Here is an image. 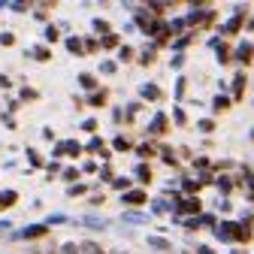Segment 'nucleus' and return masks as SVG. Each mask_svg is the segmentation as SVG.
<instances>
[{
    "mask_svg": "<svg viewBox=\"0 0 254 254\" xmlns=\"http://www.w3.org/2000/svg\"><path fill=\"white\" fill-rule=\"evenodd\" d=\"M215 58H218V64H227V61H230V55H227V46H224V43L218 46V55H215Z\"/></svg>",
    "mask_w": 254,
    "mask_h": 254,
    "instance_id": "nucleus-21",
    "label": "nucleus"
},
{
    "mask_svg": "<svg viewBox=\"0 0 254 254\" xmlns=\"http://www.w3.org/2000/svg\"><path fill=\"white\" fill-rule=\"evenodd\" d=\"M79 82H82V88H94V85H97L91 73H82V76H79Z\"/></svg>",
    "mask_w": 254,
    "mask_h": 254,
    "instance_id": "nucleus-22",
    "label": "nucleus"
},
{
    "mask_svg": "<svg viewBox=\"0 0 254 254\" xmlns=\"http://www.w3.org/2000/svg\"><path fill=\"white\" fill-rule=\"evenodd\" d=\"M136 176H139V182H151V170H148V164H139V167H136Z\"/></svg>",
    "mask_w": 254,
    "mask_h": 254,
    "instance_id": "nucleus-18",
    "label": "nucleus"
},
{
    "mask_svg": "<svg viewBox=\"0 0 254 254\" xmlns=\"http://www.w3.org/2000/svg\"><path fill=\"white\" fill-rule=\"evenodd\" d=\"M79 194H85V185H73L70 188V197H79Z\"/></svg>",
    "mask_w": 254,
    "mask_h": 254,
    "instance_id": "nucleus-37",
    "label": "nucleus"
},
{
    "mask_svg": "<svg viewBox=\"0 0 254 254\" xmlns=\"http://www.w3.org/2000/svg\"><path fill=\"white\" fill-rule=\"evenodd\" d=\"M227 106H230V100L224 97V94H218V97H215V103H212V109H215V112H221V109H227Z\"/></svg>",
    "mask_w": 254,
    "mask_h": 254,
    "instance_id": "nucleus-16",
    "label": "nucleus"
},
{
    "mask_svg": "<svg viewBox=\"0 0 254 254\" xmlns=\"http://www.w3.org/2000/svg\"><path fill=\"white\" fill-rule=\"evenodd\" d=\"M79 151H82V145H79V142H73V139L61 142V145L55 148V154H79Z\"/></svg>",
    "mask_w": 254,
    "mask_h": 254,
    "instance_id": "nucleus-6",
    "label": "nucleus"
},
{
    "mask_svg": "<svg viewBox=\"0 0 254 254\" xmlns=\"http://www.w3.org/2000/svg\"><path fill=\"white\" fill-rule=\"evenodd\" d=\"M148 9H151V12H157V15H161V12L167 9V3H164V0H154V3H148Z\"/></svg>",
    "mask_w": 254,
    "mask_h": 254,
    "instance_id": "nucleus-26",
    "label": "nucleus"
},
{
    "mask_svg": "<svg viewBox=\"0 0 254 254\" xmlns=\"http://www.w3.org/2000/svg\"><path fill=\"white\" fill-rule=\"evenodd\" d=\"M242 94H245V73L233 79V100H242Z\"/></svg>",
    "mask_w": 254,
    "mask_h": 254,
    "instance_id": "nucleus-9",
    "label": "nucleus"
},
{
    "mask_svg": "<svg viewBox=\"0 0 254 254\" xmlns=\"http://www.w3.org/2000/svg\"><path fill=\"white\" fill-rule=\"evenodd\" d=\"M164 130H167V115L157 112V115L151 118V133H164Z\"/></svg>",
    "mask_w": 254,
    "mask_h": 254,
    "instance_id": "nucleus-8",
    "label": "nucleus"
},
{
    "mask_svg": "<svg viewBox=\"0 0 254 254\" xmlns=\"http://www.w3.org/2000/svg\"><path fill=\"white\" fill-rule=\"evenodd\" d=\"M185 190H188V194H197L200 185H197V182H190V179H185Z\"/></svg>",
    "mask_w": 254,
    "mask_h": 254,
    "instance_id": "nucleus-29",
    "label": "nucleus"
},
{
    "mask_svg": "<svg viewBox=\"0 0 254 254\" xmlns=\"http://www.w3.org/2000/svg\"><path fill=\"white\" fill-rule=\"evenodd\" d=\"M61 254H79V248H76L73 242H64V248H61Z\"/></svg>",
    "mask_w": 254,
    "mask_h": 254,
    "instance_id": "nucleus-31",
    "label": "nucleus"
},
{
    "mask_svg": "<svg viewBox=\"0 0 254 254\" xmlns=\"http://www.w3.org/2000/svg\"><path fill=\"white\" fill-rule=\"evenodd\" d=\"M136 24H139V30H142V34L145 37H151V34H157V30H161L164 24L161 21H157L154 15H148V9L145 12H136Z\"/></svg>",
    "mask_w": 254,
    "mask_h": 254,
    "instance_id": "nucleus-1",
    "label": "nucleus"
},
{
    "mask_svg": "<svg viewBox=\"0 0 254 254\" xmlns=\"http://www.w3.org/2000/svg\"><path fill=\"white\" fill-rule=\"evenodd\" d=\"M64 179H67V182H76V179H79V170H76V167H70V170H64Z\"/></svg>",
    "mask_w": 254,
    "mask_h": 254,
    "instance_id": "nucleus-28",
    "label": "nucleus"
},
{
    "mask_svg": "<svg viewBox=\"0 0 254 254\" xmlns=\"http://www.w3.org/2000/svg\"><path fill=\"white\" fill-rule=\"evenodd\" d=\"M94 30H97V34H103V37H109V21H106V18H97V21H94Z\"/></svg>",
    "mask_w": 254,
    "mask_h": 254,
    "instance_id": "nucleus-17",
    "label": "nucleus"
},
{
    "mask_svg": "<svg viewBox=\"0 0 254 254\" xmlns=\"http://www.w3.org/2000/svg\"><path fill=\"white\" fill-rule=\"evenodd\" d=\"M21 100H37V91L34 88H24L21 91Z\"/></svg>",
    "mask_w": 254,
    "mask_h": 254,
    "instance_id": "nucleus-32",
    "label": "nucleus"
},
{
    "mask_svg": "<svg viewBox=\"0 0 254 254\" xmlns=\"http://www.w3.org/2000/svg\"><path fill=\"white\" fill-rule=\"evenodd\" d=\"M173 209H176V215H197L200 212V197L197 200L194 197H190V200H176Z\"/></svg>",
    "mask_w": 254,
    "mask_h": 254,
    "instance_id": "nucleus-2",
    "label": "nucleus"
},
{
    "mask_svg": "<svg viewBox=\"0 0 254 254\" xmlns=\"http://www.w3.org/2000/svg\"><path fill=\"white\" fill-rule=\"evenodd\" d=\"M139 61H142V64H151V61H154V52H151V49H148V52H145V55H142V58H139Z\"/></svg>",
    "mask_w": 254,
    "mask_h": 254,
    "instance_id": "nucleus-40",
    "label": "nucleus"
},
{
    "mask_svg": "<svg viewBox=\"0 0 254 254\" xmlns=\"http://www.w3.org/2000/svg\"><path fill=\"white\" fill-rule=\"evenodd\" d=\"M0 43H3V46H12V43H15V37H12V34H3V37H0Z\"/></svg>",
    "mask_w": 254,
    "mask_h": 254,
    "instance_id": "nucleus-39",
    "label": "nucleus"
},
{
    "mask_svg": "<svg viewBox=\"0 0 254 254\" xmlns=\"http://www.w3.org/2000/svg\"><path fill=\"white\" fill-rule=\"evenodd\" d=\"M82 127H85V130H88V133H94V130H97V121H94V118H88V121H85Z\"/></svg>",
    "mask_w": 254,
    "mask_h": 254,
    "instance_id": "nucleus-36",
    "label": "nucleus"
},
{
    "mask_svg": "<svg viewBox=\"0 0 254 254\" xmlns=\"http://www.w3.org/2000/svg\"><path fill=\"white\" fill-rule=\"evenodd\" d=\"M30 55H34L37 61H49V58H52V52H49V49H43V46H37V49L30 52Z\"/></svg>",
    "mask_w": 254,
    "mask_h": 254,
    "instance_id": "nucleus-19",
    "label": "nucleus"
},
{
    "mask_svg": "<svg viewBox=\"0 0 254 254\" xmlns=\"http://www.w3.org/2000/svg\"><path fill=\"white\" fill-rule=\"evenodd\" d=\"M118 58H121V61H130V58H133V49H130V46H124V49L118 52Z\"/></svg>",
    "mask_w": 254,
    "mask_h": 254,
    "instance_id": "nucleus-30",
    "label": "nucleus"
},
{
    "mask_svg": "<svg viewBox=\"0 0 254 254\" xmlns=\"http://www.w3.org/2000/svg\"><path fill=\"white\" fill-rule=\"evenodd\" d=\"M218 188H221V194H230V179L221 176V179H218Z\"/></svg>",
    "mask_w": 254,
    "mask_h": 254,
    "instance_id": "nucleus-25",
    "label": "nucleus"
},
{
    "mask_svg": "<svg viewBox=\"0 0 254 254\" xmlns=\"http://www.w3.org/2000/svg\"><path fill=\"white\" fill-rule=\"evenodd\" d=\"M46 40H49V43H55V40H58V30H55V27H52V24H49V27H46Z\"/></svg>",
    "mask_w": 254,
    "mask_h": 254,
    "instance_id": "nucleus-34",
    "label": "nucleus"
},
{
    "mask_svg": "<svg viewBox=\"0 0 254 254\" xmlns=\"http://www.w3.org/2000/svg\"><path fill=\"white\" fill-rule=\"evenodd\" d=\"M88 103H91V106H103V103H106V91L91 94V97H88Z\"/></svg>",
    "mask_w": 254,
    "mask_h": 254,
    "instance_id": "nucleus-15",
    "label": "nucleus"
},
{
    "mask_svg": "<svg viewBox=\"0 0 254 254\" xmlns=\"http://www.w3.org/2000/svg\"><path fill=\"white\" fill-rule=\"evenodd\" d=\"M112 185H115V188H127L130 182H127V179H112Z\"/></svg>",
    "mask_w": 254,
    "mask_h": 254,
    "instance_id": "nucleus-41",
    "label": "nucleus"
},
{
    "mask_svg": "<svg viewBox=\"0 0 254 254\" xmlns=\"http://www.w3.org/2000/svg\"><path fill=\"white\" fill-rule=\"evenodd\" d=\"M251 139H254V130H251Z\"/></svg>",
    "mask_w": 254,
    "mask_h": 254,
    "instance_id": "nucleus-43",
    "label": "nucleus"
},
{
    "mask_svg": "<svg viewBox=\"0 0 254 254\" xmlns=\"http://www.w3.org/2000/svg\"><path fill=\"white\" fill-rule=\"evenodd\" d=\"M239 24H242V9H236V15L224 24V34H236V30H239Z\"/></svg>",
    "mask_w": 254,
    "mask_h": 254,
    "instance_id": "nucleus-11",
    "label": "nucleus"
},
{
    "mask_svg": "<svg viewBox=\"0 0 254 254\" xmlns=\"http://www.w3.org/2000/svg\"><path fill=\"white\" fill-rule=\"evenodd\" d=\"M15 200H18L15 190H3V194H0V209H3V206H12Z\"/></svg>",
    "mask_w": 254,
    "mask_h": 254,
    "instance_id": "nucleus-14",
    "label": "nucleus"
},
{
    "mask_svg": "<svg viewBox=\"0 0 254 254\" xmlns=\"http://www.w3.org/2000/svg\"><path fill=\"white\" fill-rule=\"evenodd\" d=\"M139 97L142 100H161V88H157V85H142L139 88Z\"/></svg>",
    "mask_w": 254,
    "mask_h": 254,
    "instance_id": "nucleus-5",
    "label": "nucleus"
},
{
    "mask_svg": "<svg viewBox=\"0 0 254 254\" xmlns=\"http://www.w3.org/2000/svg\"><path fill=\"white\" fill-rule=\"evenodd\" d=\"M251 58H254V46H251V43H242V46L236 49V61H242V64H248Z\"/></svg>",
    "mask_w": 254,
    "mask_h": 254,
    "instance_id": "nucleus-7",
    "label": "nucleus"
},
{
    "mask_svg": "<svg viewBox=\"0 0 254 254\" xmlns=\"http://www.w3.org/2000/svg\"><path fill=\"white\" fill-rule=\"evenodd\" d=\"M242 182H245V185H248V200H251V203H254V173H251V170H248V167H245V170H242Z\"/></svg>",
    "mask_w": 254,
    "mask_h": 254,
    "instance_id": "nucleus-12",
    "label": "nucleus"
},
{
    "mask_svg": "<svg viewBox=\"0 0 254 254\" xmlns=\"http://www.w3.org/2000/svg\"><path fill=\"white\" fill-rule=\"evenodd\" d=\"M46 233H49V224H34V227H24V230H21L24 239H40V236H46Z\"/></svg>",
    "mask_w": 254,
    "mask_h": 254,
    "instance_id": "nucleus-3",
    "label": "nucleus"
},
{
    "mask_svg": "<svg viewBox=\"0 0 254 254\" xmlns=\"http://www.w3.org/2000/svg\"><path fill=\"white\" fill-rule=\"evenodd\" d=\"M88 151H94V154H103V157L109 154V151H106V142H103L100 136H94V139L88 142Z\"/></svg>",
    "mask_w": 254,
    "mask_h": 254,
    "instance_id": "nucleus-10",
    "label": "nucleus"
},
{
    "mask_svg": "<svg viewBox=\"0 0 254 254\" xmlns=\"http://www.w3.org/2000/svg\"><path fill=\"white\" fill-rule=\"evenodd\" d=\"M100 70H103V73H115V64H112V61H103Z\"/></svg>",
    "mask_w": 254,
    "mask_h": 254,
    "instance_id": "nucleus-38",
    "label": "nucleus"
},
{
    "mask_svg": "<svg viewBox=\"0 0 254 254\" xmlns=\"http://www.w3.org/2000/svg\"><path fill=\"white\" fill-rule=\"evenodd\" d=\"M151 245H154L157 254H167V242H164V239H151Z\"/></svg>",
    "mask_w": 254,
    "mask_h": 254,
    "instance_id": "nucleus-27",
    "label": "nucleus"
},
{
    "mask_svg": "<svg viewBox=\"0 0 254 254\" xmlns=\"http://www.w3.org/2000/svg\"><path fill=\"white\" fill-rule=\"evenodd\" d=\"M79 254H97V245H94V242H85Z\"/></svg>",
    "mask_w": 254,
    "mask_h": 254,
    "instance_id": "nucleus-33",
    "label": "nucleus"
},
{
    "mask_svg": "<svg viewBox=\"0 0 254 254\" xmlns=\"http://www.w3.org/2000/svg\"><path fill=\"white\" fill-rule=\"evenodd\" d=\"M212 127H215V124H212V118H203V121H200V130H203V133H209Z\"/></svg>",
    "mask_w": 254,
    "mask_h": 254,
    "instance_id": "nucleus-35",
    "label": "nucleus"
},
{
    "mask_svg": "<svg viewBox=\"0 0 254 254\" xmlns=\"http://www.w3.org/2000/svg\"><path fill=\"white\" fill-rule=\"evenodd\" d=\"M248 30H254V15H251V21H248Z\"/></svg>",
    "mask_w": 254,
    "mask_h": 254,
    "instance_id": "nucleus-42",
    "label": "nucleus"
},
{
    "mask_svg": "<svg viewBox=\"0 0 254 254\" xmlns=\"http://www.w3.org/2000/svg\"><path fill=\"white\" fill-rule=\"evenodd\" d=\"M112 145H115L118 151H130V142H127L124 136H115V139H112Z\"/></svg>",
    "mask_w": 254,
    "mask_h": 254,
    "instance_id": "nucleus-20",
    "label": "nucleus"
},
{
    "mask_svg": "<svg viewBox=\"0 0 254 254\" xmlns=\"http://www.w3.org/2000/svg\"><path fill=\"white\" fill-rule=\"evenodd\" d=\"M100 46H103V49H115V46H118V37H115V34H109V37H103V43H100Z\"/></svg>",
    "mask_w": 254,
    "mask_h": 254,
    "instance_id": "nucleus-23",
    "label": "nucleus"
},
{
    "mask_svg": "<svg viewBox=\"0 0 254 254\" xmlns=\"http://www.w3.org/2000/svg\"><path fill=\"white\" fill-rule=\"evenodd\" d=\"M136 151H139V157H151V154H154V145H148V142H142V145H139Z\"/></svg>",
    "mask_w": 254,
    "mask_h": 254,
    "instance_id": "nucleus-24",
    "label": "nucleus"
},
{
    "mask_svg": "<svg viewBox=\"0 0 254 254\" xmlns=\"http://www.w3.org/2000/svg\"><path fill=\"white\" fill-rule=\"evenodd\" d=\"M121 200H124L127 206H142V203H145V190H127Z\"/></svg>",
    "mask_w": 254,
    "mask_h": 254,
    "instance_id": "nucleus-4",
    "label": "nucleus"
},
{
    "mask_svg": "<svg viewBox=\"0 0 254 254\" xmlns=\"http://www.w3.org/2000/svg\"><path fill=\"white\" fill-rule=\"evenodd\" d=\"M64 43H67V49L73 52V55H85L82 49H85V43L79 40V37H67V40H64Z\"/></svg>",
    "mask_w": 254,
    "mask_h": 254,
    "instance_id": "nucleus-13",
    "label": "nucleus"
}]
</instances>
